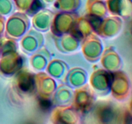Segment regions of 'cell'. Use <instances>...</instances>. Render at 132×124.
I'll return each mask as SVG.
<instances>
[{"label":"cell","instance_id":"1","mask_svg":"<svg viewBox=\"0 0 132 124\" xmlns=\"http://www.w3.org/2000/svg\"><path fill=\"white\" fill-rule=\"evenodd\" d=\"M41 105L43 109H48L50 106V103L48 101L44 100L41 102Z\"/></svg>","mask_w":132,"mask_h":124}]
</instances>
